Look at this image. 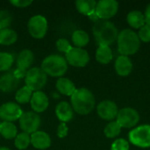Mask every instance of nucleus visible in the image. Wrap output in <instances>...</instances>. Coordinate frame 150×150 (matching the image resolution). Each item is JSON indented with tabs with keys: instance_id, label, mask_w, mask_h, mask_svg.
Listing matches in <instances>:
<instances>
[{
	"instance_id": "1",
	"label": "nucleus",
	"mask_w": 150,
	"mask_h": 150,
	"mask_svg": "<svg viewBox=\"0 0 150 150\" xmlns=\"http://www.w3.org/2000/svg\"><path fill=\"white\" fill-rule=\"evenodd\" d=\"M92 32L98 46H110L119 36L118 29L110 21L98 19L95 22Z\"/></svg>"
},
{
	"instance_id": "2",
	"label": "nucleus",
	"mask_w": 150,
	"mask_h": 150,
	"mask_svg": "<svg viewBox=\"0 0 150 150\" xmlns=\"http://www.w3.org/2000/svg\"><path fill=\"white\" fill-rule=\"evenodd\" d=\"M73 110L80 115H87L95 107V98L92 92L86 88L76 89L70 97Z\"/></svg>"
},
{
	"instance_id": "3",
	"label": "nucleus",
	"mask_w": 150,
	"mask_h": 150,
	"mask_svg": "<svg viewBox=\"0 0 150 150\" xmlns=\"http://www.w3.org/2000/svg\"><path fill=\"white\" fill-rule=\"evenodd\" d=\"M118 49L121 55H131L135 54L141 46V40L136 33L131 29H124L118 36Z\"/></svg>"
},
{
	"instance_id": "4",
	"label": "nucleus",
	"mask_w": 150,
	"mask_h": 150,
	"mask_svg": "<svg viewBox=\"0 0 150 150\" xmlns=\"http://www.w3.org/2000/svg\"><path fill=\"white\" fill-rule=\"evenodd\" d=\"M41 69L53 77H62L68 70L66 59L60 54H50L41 62Z\"/></svg>"
},
{
	"instance_id": "5",
	"label": "nucleus",
	"mask_w": 150,
	"mask_h": 150,
	"mask_svg": "<svg viewBox=\"0 0 150 150\" xmlns=\"http://www.w3.org/2000/svg\"><path fill=\"white\" fill-rule=\"evenodd\" d=\"M47 82V75L41 69V68H32L25 76V86L31 89L33 91H40Z\"/></svg>"
},
{
	"instance_id": "6",
	"label": "nucleus",
	"mask_w": 150,
	"mask_h": 150,
	"mask_svg": "<svg viewBox=\"0 0 150 150\" xmlns=\"http://www.w3.org/2000/svg\"><path fill=\"white\" fill-rule=\"evenodd\" d=\"M27 29L29 34L34 39H42L46 36L48 29V24L47 18L42 15L33 16L27 24Z\"/></svg>"
},
{
	"instance_id": "7",
	"label": "nucleus",
	"mask_w": 150,
	"mask_h": 150,
	"mask_svg": "<svg viewBox=\"0 0 150 150\" xmlns=\"http://www.w3.org/2000/svg\"><path fill=\"white\" fill-rule=\"evenodd\" d=\"M18 122L19 127L24 133L32 134L39 131L41 124V120L38 113L34 112H23L18 120Z\"/></svg>"
},
{
	"instance_id": "8",
	"label": "nucleus",
	"mask_w": 150,
	"mask_h": 150,
	"mask_svg": "<svg viewBox=\"0 0 150 150\" xmlns=\"http://www.w3.org/2000/svg\"><path fill=\"white\" fill-rule=\"evenodd\" d=\"M129 141L139 148H150V125H142L129 133Z\"/></svg>"
},
{
	"instance_id": "9",
	"label": "nucleus",
	"mask_w": 150,
	"mask_h": 150,
	"mask_svg": "<svg viewBox=\"0 0 150 150\" xmlns=\"http://www.w3.org/2000/svg\"><path fill=\"white\" fill-rule=\"evenodd\" d=\"M119 10V3L115 0H100L97 3L95 14L98 19L106 20L113 17Z\"/></svg>"
},
{
	"instance_id": "10",
	"label": "nucleus",
	"mask_w": 150,
	"mask_h": 150,
	"mask_svg": "<svg viewBox=\"0 0 150 150\" xmlns=\"http://www.w3.org/2000/svg\"><path fill=\"white\" fill-rule=\"evenodd\" d=\"M65 59L68 64H70L73 67L82 68L88 64L90 61V55L86 50L72 47V48L67 54H65Z\"/></svg>"
},
{
	"instance_id": "11",
	"label": "nucleus",
	"mask_w": 150,
	"mask_h": 150,
	"mask_svg": "<svg viewBox=\"0 0 150 150\" xmlns=\"http://www.w3.org/2000/svg\"><path fill=\"white\" fill-rule=\"evenodd\" d=\"M34 62V54L30 49L22 50L17 57V70H15L16 76L20 77H25L26 72L30 69V67Z\"/></svg>"
},
{
	"instance_id": "12",
	"label": "nucleus",
	"mask_w": 150,
	"mask_h": 150,
	"mask_svg": "<svg viewBox=\"0 0 150 150\" xmlns=\"http://www.w3.org/2000/svg\"><path fill=\"white\" fill-rule=\"evenodd\" d=\"M23 111L21 107L14 102H7L0 106V119L5 122H13L21 117Z\"/></svg>"
},
{
	"instance_id": "13",
	"label": "nucleus",
	"mask_w": 150,
	"mask_h": 150,
	"mask_svg": "<svg viewBox=\"0 0 150 150\" xmlns=\"http://www.w3.org/2000/svg\"><path fill=\"white\" fill-rule=\"evenodd\" d=\"M140 120V115L138 112L130 107L123 108L119 111L117 115V122L121 127L130 128L134 127Z\"/></svg>"
},
{
	"instance_id": "14",
	"label": "nucleus",
	"mask_w": 150,
	"mask_h": 150,
	"mask_svg": "<svg viewBox=\"0 0 150 150\" xmlns=\"http://www.w3.org/2000/svg\"><path fill=\"white\" fill-rule=\"evenodd\" d=\"M98 116L105 120H114L119 112L117 105L110 100H104L100 102L97 107Z\"/></svg>"
},
{
	"instance_id": "15",
	"label": "nucleus",
	"mask_w": 150,
	"mask_h": 150,
	"mask_svg": "<svg viewBox=\"0 0 150 150\" xmlns=\"http://www.w3.org/2000/svg\"><path fill=\"white\" fill-rule=\"evenodd\" d=\"M19 84V78L13 71H7L0 76V91L4 93L14 91Z\"/></svg>"
},
{
	"instance_id": "16",
	"label": "nucleus",
	"mask_w": 150,
	"mask_h": 150,
	"mask_svg": "<svg viewBox=\"0 0 150 150\" xmlns=\"http://www.w3.org/2000/svg\"><path fill=\"white\" fill-rule=\"evenodd\" d=\"M30 104L34 112H43L47 109L49 105V98L47 96V94L43 91H34L33 93Z\"/></svg>"
},
{
	"instance_id": "17",
	"label": "nucleus",
	"mask_w": 150,
	"mask_h": 150,
	"mask_svg": "<svg viewBox=\"0 0 150 150\" xmlns=\"http://www.w3.org/2000/svg\"><path fill=\"white\" fill-rule=\"evenodd\" d=\"M31 144L37 149H47L51 146V138L46 132L37 131L31 134Z\"/></svg>"
},
{
	"instance_id": "18",
	"label": "nucleus",
	"mask_w": 150,
	"mask_h": 150,
	"mask_svg": "<svg viewBox=\"0 0 150 150\" xmlns=\"http://www.w3.org/2000/svg\"><path fill=\"white\" fill-rule=\"evenodd\" d=\"M55 114L58 120L65 123L70 121L74 116V110L69 103L66 101L60 102L55 107Z\"/></svg>"
},
{
	"instance_id": "19",
	"label": "nucleus",
	"mask_w": 150,
	"mask_h": 150,
	"mask_svg": "<svg viewBox=\"0 0 150 150\" xmlns=\"http://www.w3.org/2000/svg\"><path fill=\"white\" fill-rule=\"evenodd\" d=\"M114 68L118 75L121 76H127L132 72L133 63L128 56L120 55L115 61Z\"/></svg>"
},
{
	"instance_id": "20",
	"label": "nucleus",
	"mask_w": 150,
	"mask_h": 150,
	"mask_svg": "<svg viewBox=\"0 0 150 150\" xmlns=\"http://www.w3.org/2000/svg\"><path fill=\"white\" fill-rule=\"evenodd\" d=\"M55 87L59 93L64 96H69V97H71L76 90L74 83L70 79L66 78V77H60L56 81Z\"/></svg>"
},
{
	"instance_id": "21",
	"label": "nucleus",
	"mask_w": 150,
	"mask_h": 150,
	"mask_svg": "<svg viewBox=\"0 0 150 150\" xmlns=\"http://www.w3.org/2000/svg\"><path fill=\"white\" fill-rule=\"evenodd\" d=\"M97 2L94 0H77L76 1V10L83 15L91 16L95 13Z\"/></svg>"
},
{
	"instance_id": "22",
	"label": "nucleus",
	"mask_w": 150,
	"mask_h": 150,
	"mask_svg": "<svg viewBox=\"0 0 150 150\" xmlns=\"http://www.w3.org/2000/svg\"><path fill=\"white\" fill-rule=\"evenodd\" d=\"M127 23L134 28H141L146 25L144 14L140 11H132L127 14Z\"/></svg>"
},
{
	"instance_id": "23",
	"label": "nucleus",
	"mask_w": 150,
	"mask_h": 150,
	"mask_svg": "<svg viewBox=\"0 0 150 150\" xmlns=\"http://www.w3.org/2000/svg\"><path fill=\"white\" fill-rule=\"evenodd\" d=\"M0 134L6 140H12L18 135V129L12 122L3 121L0 123Z\"/></svg>"
},
{
	"instance_id": "24",
	"label": "nucleus",
	"mask_w": 150,
	"mask_h": 150,
	"mask_svg": "<svg viewBox=\"0 0 150 150\" xmlns=\"http://www.w3.org/2000/svg\"><path fill=\"white\" fill-rule=\"evenodd\" d=\"M112 51L109 46H98L96 52V59L99 63H109L112 60Z\"/></svg>"
},
{
	"instance_id": "25",
	"label": "nucleus",
	"mask_w": 150,
	"mask_h": 150,
	"mask_svg": "<svg viewBox=\"0 0 150 150\" xmlns=\"http://www.w3.org/2000/svg\"><path fill=\"white\" fill-rule=\"evenodd\" d=\"M18 40L17 33L10 28L0 30V45L10 46L14 44Z\"/></svg>"
},
{
	"instance_id": "26",
	"label": "nucleus",
	"mask_w": 150,
	"mask_h": 150,
	"mask_svg": "<svg viewBox=\"0 0 150 150\" xmlns=\"http://www.w3.org/2000/svg\"><path fill=\"white\" fill-rule=\"evenodd\" d=\"M71 39H72V42L76 46V47H79V48L85 47L90 41L89 34L86 32H84L83 30H76L72 33Z\"/></svg>"
},
{
	"instance_id": "27",
	"label": "nucleus",
	"mask_w": 150,
	"mask_h": 150,
	"mask_svg": "<svg viewBox=\"0 0 150 150\" xmlns=\"http://www.w3.org/2000/svg\"><path fill=\"white\" fill-rule=\"evenodd\" d=\"M33 93V91L31 89H29L27 86H23L21 89H19L16 92L15 99L20 105L27 104L28 102L31 101Z\"/></svg>"
},
{
	"instance_id": "28",
	"label": "nucleus",
	"mask_w": 150,
	"mask_h": 150,
	"mask_svg": "<svg viewBox=\"0 0 150 150\" xmlns=\"http://www.w3.org/2000/svg\"><path fill=\"white\" fill-rule=\"evenodd\" d=\"M31 144V136L26 133L18 134L16 138L14 139V146L18 150L26 149Z\"/></svg>"
},
{
	"instance_id": "29",
	"label": "nucleus",
	"mask_w": 150,
	"mask_h": 150,
	"mask_svg": "<svg viewBox=\"0 0 150 150\" xmlns=\"http://www.w3.org/2000/svg\"><path fill=\"white\" fill-rule=\"evenodd\" d=\"M14 62V57L11 54L0 52V72L9 71Z\"/></svg>"
},
{
	"instance_id": "30",
	"label": "nucleus",
	"mask_w": 150,
	"mask_h": 150,
	"mask_svg": "<svg viewBox=\"0 0 150 150\" xmlns=\"http://www.w3.org/2000/svg\"><path fill=\"white\" fill-rule=\"evenodd\" d=\"M121 128L122 127L117 122V120L116 121H112L108 125H106V127H105L104 133H105V135L107 138H115L120 134Z\"/></svg>"
},
{
	"instance_id": "31",
	"label": "nucleus",
	"mask_w": 150,
	"mask_h": 150,
	"mask_svg": "<svg viewBox=\"0 0 150 150\" xmlns=\"http://www.w3.org/2000/svg\"><path fill=\"white\" fill-rule=\"evenodd\" d=\"M12 21V17L10 11L6 10L0 11V30L8 28Z\"/></svg>"
},
{
	"instance_id": "32",
	"label": "nucleus",
	"mask_w": 150,
	"mask_h": 150,
	"mask_svg": "<svg viewBox=\"0 0 150 150\" xmlns=\"http://www.w3.org/2000/svg\"><path fill=\"white\" fill-rule=\"evenodd\" d=\"M56 47L60 52H62V53H65V54H67L72 48V47H71L70 43L69 42V40H66V39H63V38L59 39L56 41Z\"/></svg>"
},
{
	"instance_id": "33",
	"label": "nucleus",
	"mask_w": 150,
	"mask_h": 150,
	"mask_svg": "<svg viewBox=\"0 0 150 150\" xmlns=\"http://www.w3.org/2000/svg\"><path fill=\"white\" fill-rule=\"evenodd\" d=\"M139 39L140 40H142L144 42H149L150 41V25H144L142 27L140 28L139 31Z\"/></svg>"
},
{
	"instance_id": "34",
	"label": "nucleus",
	"mask_w": 150,
	"mask_h": 150,
	"mask_svg": "<svg viewBox=\"0 0 150 150\" xmlns=\"http://www.w3.org/2000/svg\"><path fill=\"white\" fill-rule=\"evenodd\" d=\"M111 150H129V143L124 139H118L112 144Z\"/></svg>"
},
{
	"instance_id": "35",
	"label": "nucleus",
	"mask_w": 150,
	"mask_h": 150,
	"mask_svg": "<svg viewBox=\"0 0 150 150\" xmlns=\"http://www.w3.org/2000/svg\"><path fill=\"white\" fill-rule=\"evenodd\" d=\"M68 132H69V128H68L67 125L65 123L62 122L57 127V136L61 139L65 138L68 135Z\"/></svg>"
},
{
	"instance_id": "36",
	"label": "nucleus",
	"mask_w": 150,
	"mask_h": 150,
	"mask_svg": "<svg viewBox=\"0 0 150 150\" xmlns=\"http://www.w3.org/2000/svg\"><path fill=\"white\" fill-rule=\"evenodd\" d=\"M10 3L12 5H14L15 7L25 8V7H28L30 4H32L33 1H31V0H11Z\"/></svg>"
},
{
	"instance_id": "37",
	"label": "nucleus",
	"mask_w": 150,
	"mask_h": 150,
	"mask_svg": "<svg viewBox=\"0 0 150 150\" xmlns=\"http://www.w3.org/2000/svg\"><path fill=\"white\" fill-rule=\"evenodd\" d=\"M144 17H145L146 24H147V25H150V4L148 5V6H147V8H146Z\"/></svg>"
},
{
	"instance_id": "38",
	"label": "nucleus",
	"mask_w": 150,
	"mask_h": 150,
	"mask_svg": "<svg viewBox=\"0 0 150 150\" xmlns=\"http://www.w3.org/2000/svg\"><path fill=\"white\" fill-rule=\"evenodd\" d=\"M0 150H11L7 147H0Z\"/></svg>"
}]
</instances>
